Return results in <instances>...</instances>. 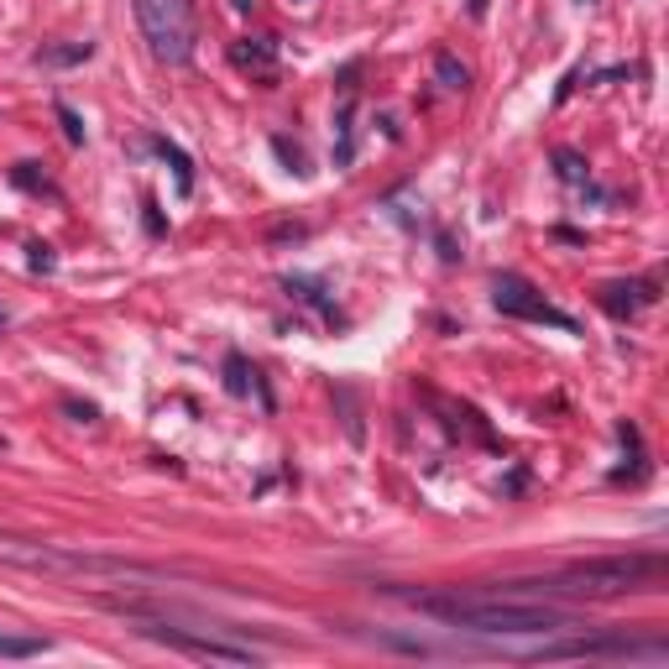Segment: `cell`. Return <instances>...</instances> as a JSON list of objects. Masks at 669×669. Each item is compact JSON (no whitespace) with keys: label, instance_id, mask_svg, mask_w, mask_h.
Instances as JSON below:
<instances>
[{"label":"cell","instance_id":"cell-1","mask_svg":"<svg viewBox=\"0 0 669 669\" xmlns=\"http://www.w3.org/2000/svg\"><path fill=\"white\" fill-rule=\"evenodd\" d=\"M413 607L429 612L445 628H466V633H560L570 628V612L544 607V602H513V596H413Z\"/></svg>","mask_w":669,"mask_h":669},{"label":"cell","instance_id":"cell-2","mask_svg":"<svg viewBox=\"0 0 669 669\" xmlns=\"http://www.w3.org/2000/svg\"><path fill=\"white\" fill-rule=\"evenodd\" d=\"M664 570L659 555H607V560H581L549 581H507L513 591H539V596H581V602H612V596H628L643 581H654Z\"/></svg>","mask_w":669,"mask_h":669},{"label":"cell","instance_id":"cell-3","mask_svg":"<svg viewBox=\"0 0 669 669\" xmlns=\"http://www.w3.org/2000/svg\"><path fill=\"white\" fill-rule=\"evenodd\" d=\"M136 27L157 63H189L194 58V0H131Z\"/></svg>","mask_w":669,"mask_h":669},{"label":"cell","instance_id":"cell-4","mask_svg":"<svg viewBox=\"0 0 669 669\" xmlns=\"http://www.w3.org/2000/svg\"><path fill=\"white\" fill-rule=\"evenodd\" d=\"M492 304L502 309V314H513V319H534V325H555V330H575V319L570 314H560L549 298L528 283V278H518V272H502V278L492 283Z\"/></svg>","mask_w":669,"mask_h":669},{"label":"cell","instance_id":"cell-5","mask_svg":"<svg viewBox=\"0 0 669 669\" xmlns=\"http://www.w3.org/2000/svg\"><path fill=\"white\" fill-rule=\"evenodd\" d=\"M669 643H633V638H570L555 649H539L534 659H664Z\"/></svg>","mask_w":669,"mask_h":669},{"label":"cell","instance_id":"cell-6","mask_svg":"<svg viewBox=\"0 0 669 669\" xmlns=\"http://www.w3.org/2000/svg\"><path fill=\"white\" fill-rule=\"evenodd\" d=\"M152 638H163L168 649H183L194 659H220V664H257V654L241 643H220V638H194V633H173V628H147Z\"/></svg>","mask_w":669,"mask_h":669},{"label":"cell","instance_id":"cell-7","mask_svg":"<svg viewBox=\"0 0 669 669\" xmlns=\"http://www.w3.org/2000/svg\"><path fill=\"white\" fill-rule=\"evenodd\" d=\"M225 387L236 392V398H251V392H257V398L267 403V387L257 382V366H251L246 356H225Z\"/></svg>","mask_w":669,"mask_h":669},{"label":"cell","instance_id":"cell-8","mask_svg":"<svg viewBox=\"0 0 669 669\" xmlns=\"http://www.w3.org/2000/svg\"><path fill=\"white\" fill-rule=\"evenodd\" d=\"M230 58H236L241 68H257V74H272V63H278V58H272V48H267V37H257V42H236V53H230Z\"/></svg>","mask_w":669,"mask_h":669},{"label":"cell","instance_id":"cell-9","mask_svg":"<svg viewBox=\"0 0 669 669\" xmlns=\"http://www.w3.org/2000/svg\"><path fill=\"white\" fill-rule=\"evenodd\" d=\"M89 53H95V42H68V48H37V63H48V68H68V63H84Z\"/></svg>","mask_w":669,"mask_h":669},{"label":"cell","instance_id":"cell-10","mask_svg":"<svg viewBox=\"0 0 669 669\" xmlns=\"http://www.w3.org/2000/svg\"><path fill=\"white\" fill-rule=\"evenodd\" d=\"M152 147H157V152H163V157H168V163H173V173H178V189H183V194H189V189H194V173H189V157H183V152H178V147L168 142V136H157V142H152Z\"/></svg>","mask_w":669,"mask_h":669},{"label":"cell","instance_id":"cell-11","mask_svg":"<svg viewBox=\"0 0 669 669\" xmlns=\"http://www.w3.org/2000/svg\"><path fill=\"white\" fill-rule=\"evenodd\" d=\"M633 288H638V283H607V288H602V309H607V314H628V309H638V298H628Z\"/></svg>","mask_w":669,"mask_h":669},{"label":"cell","instance_id":"cell-12","mask_svg":"<svg viewBox=\"0 0 669 669\" xmlns=\"http://www.w3.org/2000/svg\"><path fill=\"white\" fill-rule=\"evenodd\" d=\"M434 74H440V84H445V89H466V84H471L466 63H455L450 53H440V58H434Z\"/></svg>","mask_w":669,"mask_h":669},{"label":"cell","instance_id":"cell-13","mask_svg":"<svg viewBox=\"0 0 669 669\" xmlns=\"http://www.w3.org/2000/svg\"><path fill=\"white\" fill-rule=\"evenodd\" d=\"M42 649H48L42 638H11V633H0V654H6V659H32Z\"/></svg>","mask_w":669,"mask_h":669},{"label":"cell","instance_id":"cell-14","mask_svg":"<svg viewBox=\"0 0 669 669\" xmlns=\"http://www.w3.org/2000/svg\"><path fill=\"white\" fill-rule=\"evenodd\" d=\"M58 121H63V136L74 147H84V121H79V110L74 105H58Z\"/></svg>","mask_w":669,"mask_h":669},{"label":"cell","instance_id":"cell-15","mask_svg":"<svg viewBox=\"0 0 669 669\" xmlns=\"http://www.w3.org/2000/svg\"><path fill=\"white\" fill-rule=\"evenodd\" d=\"M555 163H560V178L565 183H586V163L575 152H555Z\"/></svg>","mask_w":669,"mask_h":669},{"label":"cell","instance_id":"cell-16","mask_svg":"<svg viewBox=\"0 0 669 669\" xmlns=\"http://www.w3.org/2000/svg\"><path fill=\"white\" fill-rule=\"evenodd\" d=\"M32 267H42V272H48V267H53V257H48V246H32Z\"/></svg>","mask_w":669,"mask_h":669},{"label":"cell","instance_id":"cell-17","mask_svg":"<svg viewBox=\"0 0 669 669\" xmlns=\"http://www.w3.org/2000/svg\"><path fill=\"white\" fill-rule=\"evenodd\" d=\"M471 16H487V0H471Z\"/></svg>","mask_w":669,"mask_h":669},{"label":"cell","instance_id":"cell-18","mask_svg":"<svg viewBox=\"0 0 669 669\" xmlns=\"http://www.w3.org/2000/svg\"><path fill=\"white\" fill-rule=\"evenodd\" d=\"M230 6H236V11H251V6H257V0H230Z\"/></svg>","mask_w":669,"mask_h":669},{"label":"cell","instance_id":"cell-19","mask_svg":"<svg viewBox=\"0 0 669 669\" xmlns=\"http://www.w3.org/2000/svg\"><path fill=\"white\" fill-rule=\"evenodd\" d=\"M0 450H6V440H0Z\"/></svg>","mask_w":669,"mask_h":669}]
</instances>
